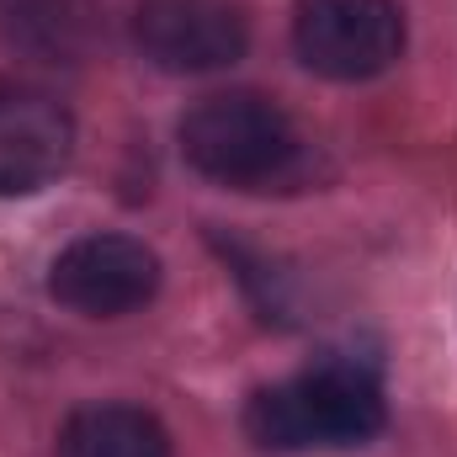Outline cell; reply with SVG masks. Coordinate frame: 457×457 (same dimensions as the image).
<instances>
[{
  "instance_id": "obj_5",
  "label": "cell",
  "mask_w": 457,
  "mask_h": 457,
  "mask_svg": "<svg viewBox=\"0 0 457 457\" xmlns=\"http://www.w3.org/2000/svg\"><path fill=\"white\" fill-rule=\"evenodd\" d=\"M48 293L86 320L133 314L160 293V255L128 234H86L54 255Z\"/></svg>"
},
{
  "instance_id": "obj_6",
  "label": "cell",
  "mask_w": 457,
  "mask_h": 457,
  "mask_svg": "<svg viewBox=\"0 0 457 457\" xmlns=\"http://www.w3.org/2000/svg\"><path fill=\"white\" fill-rule=\"evenodd\" d=\"M75 154V122L64 102L27 80H0V197L48 187Z\"/></svg>"
},
{
  "instance_id": "obj_2",
  "label": "cell",
  "mask_w": 457,
  "mask_h": 457,
  "mask_svg": "<svg viewBox=\"0 0 457 457\" xmlns=\"http://www.w3.org/2000/svg\"><path fill=\"white\" fill-rule=\"evenodd\" d=\"M181 154L197 176L234 192H271L303 170V133L261 91L203 96L176 128Z\"/></svg>"
},
{
  "instance_id": "obj_3",
  "label": "cell",
  "mask_w": 457,
  "mask_h": 457,
  "mask_svg": "<svg viewBox=\"0 0 457 457\" xmlns=\"http://www.w3.org/2000/svg\"><path fill=\"white\" fill-rule=\"evenodd\" d=\"M298 59L325 80H372L404 54L399 0H298Z\"/></svg>"
},
{
  "instance_id": "obj_7",
  "label": "cell",
  "mask_w": 457,
  "mask_h": 457,
  "mask_svg": "<svg viewBox=\"0 0 457 457\" xmlns=\"http://www.w3.org/2000/svg\"><path fill=\"white\" fill-rule=\"evenodd\" d=\"M59 457H170V436L149 410L86 404L64 420Z\"/></svg>"
},
{
  "instance_id": "obj_4",
  "label": "cell",
  "mask_w": 457,
  "mask_h": 457,
  "mask_svg": "<svg viewBox=\"0 0 457 457\" xmlns=\"http://www.w3.org/2000/svg\"><path fill=\"white\" fill-rule=\"evenodd\" d=\"M133 43L165 75H208L245 59L250 16L239 0H138Z\"/></svg>"
},
{
  "instance_id": "obj_1",
  "label": "cell",
  "mask_w": 457,
  "mask_h": 457,
  "mask_svg": "<svg viewBox=\"0 0 457 457\" xmlns=\"http://www.w3.org/2000/svg\"><path fill=\"white\" fill-rule=\"evenodd\" d=\"M388 404L372 372L356 361H320L261 388L245 404V436L266 453H309V447H361L383 431Z\"/></svg>"
}]
</instances>
